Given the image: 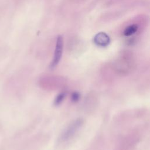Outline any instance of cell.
<instances>
[{
  "label": "cell",
  "mask_w": 150,
  "mask_h": 150,
  "mask_svg": "<svg viewBox=\"0 0 150 150\" xmlns=\"http://www.w3.org/2000/svg\"><path fill=\"white\" fill-rule=\"evenodd\" d=\"M135 62L131 53H125L121 55L112 64L114 71L120 76L130 73L134 69Z\"/></svg>",
  "instance_id": "1"
},
{
  "label": "cell",
  "mask_w": 150,
  "mask_h": 150,
  "mask_svg": "<svg viewBox=\"0 0 150 150\" xmlns=\"http://www.w3.org/2000/svg\"><path fill=\"white\" fill-rule=\"evenodd\" d=\"M66 81L63 77L58 76H45L40 79L42 87L47 90H56L62 88Z\"/></svg>",
  "instance_id": "2"
},
{
  "label": "cell",
  "mask_w": 150,
  "mask_h": 150,
  "mask_svg": "<svg viewBox=\"0 0 150 150\" xmlns=\"http://www.w3.org/2000/svg\"><path fill=\"white\" fill-rule=\"evenodd\" d=\"M82 124L83 121L81 119L78 118L72 121L63 131L60 137V141L62 142H66L73 138L82 125Z\"/></svg>",
  "instance_id": "3"
},
{
  "label": "cell",
  "mask_w": 150,
  "mask_h": 150,
  "mask_svg": "<svg viewBox=\"0 0 150 150\" xmlns=\"http://www.w3.org/2000/svg\"><path fill=\"white\" fill-rule=\"evenodd\" d=\"M63 49V40L61 36H58L56 40L55 50L53 54V57L50 64L52 68L55 67L60 62L61 59Z\"/></svg>",
  "instance_id": "4"
},
{
  "label": "cell",
  "mask_w": 150,
  "mask_h": 150,
  "mask_svg": "<svg viewBox=\"0 0 150 150\" xmlns=\"http://www.w3.org/2000/svg\"><path fill=\"white\" fill-rule=\"evenodd\" d=\"M108 38L106 35H105L104 33H101L97 35V36L95 37L94 40L97 45L103 46L106 45L108 43Z\"/></svg>",
  "instance_id": "5"
},
{
  "label": "cell",
  "mask_w": 150,
  "mask_h": 150,
  "mask_svg": "<svg viewBox=\"0 0 150 150\" xmlns=\"http://www.w3.org/2000/svg\"><path fill=\"white\" fill-rule=\"evenodd\" d=\"M138 30V26L137 25L132 24L128 26L124 30L123 34L125 36H129L137 32Z\"/></svg>",
  "instance_id": "6"
},
{
  "label": "cell",
  "mask_w": 150,
  "mask_h": 150,
  "mask_svg": "<svg viewBox=\"0 0 150 150\" xmlns=\"http://www.w3.org/2000/svg\"><path fill=\"white\" fill-rule=\"evenodd\" d=\"M65 97H66V93L65 92L60 93L56 97L54 100V104L57 105H59L61 103H62V101L64 100Z\"/></svg>",
  "instance_id": "7"
},
{
  "label": "cell",
  "mask_w": 150,
  "mask_h": 150,
  "mask_svg": "<svg viewBox=\"0 0 150 150\" xmlns=\"http://www.w3.org/2000/svg\"><path fill=\"white\" fill-rule=\"evenodd\" d=\"M80 98V94L77 92H74L72 93L71 96V99L73 102H77Z\"/></svg>",
  "instance_id": "8"
}]
</instances>
